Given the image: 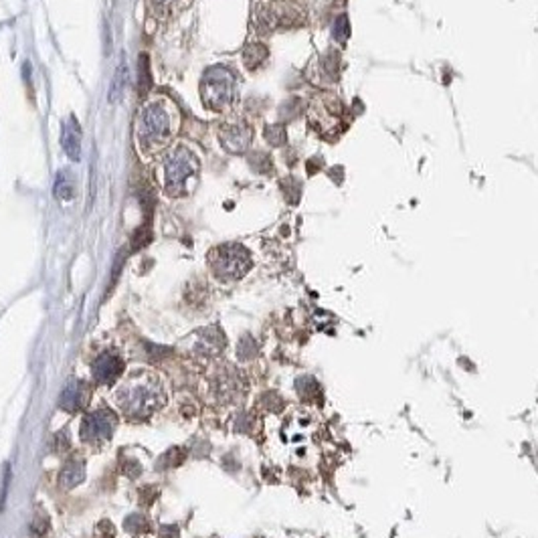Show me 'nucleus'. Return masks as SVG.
Returning a JSON list of instances; mask_svg holds the SVG:
<instances>
[{"label":"nucleus","mask_w":538,"mask_h":538,"mask_svg":"<svg viewBox=\"0 0 538 538\" xmlns=\"http://www.w3.org/2000/svg\"><path fill=\"white\" fill-rule=\"evenodd\" d=\"M179 114L165 100H152L138 114L136 138L146 152L162 148L179 130Z\"/></svg>","instance_id":"f257e3e1"},{"label":"nucleus","mask_w":538,"mask_h":538,"mask_svg":"<svg viewBox=\"0 0 538 538\" xmlns=\"http://www.w3.org/2000/svg\"><path fill=\"white\" fill-rule=\"evenodd\" d=\"M165 193L182 196L189 191V180L198 174V160L186 146H177L165 158Z\"/></svg>","instance_id":"f03ea898"},{"label":"nucleus","mask_w":538,"mask_h":538,"mask_svg":"<svg viewBox=\"0 0 538 538\" xmlns=\"http://www.w3.org/2000/svg\"><path fill=\"white\" fill-rule=\"evenodd\" d=\"M120 403L124 407V411H126V415L146 417L165 403L162 385L152 376H144V378L136 381L130 387L121 390Z\"/></svg>","instance_id":"7ed1b4c3"},{"label":"nucleus","mask_w":538,"mask_h":538,"mask_svg":"<svg viewBox=\"0 0 538 538\" xmlns=\"http://www.w3.org/2000/svg\"><path fill=\"white\" fill-rule=\"evenodd\" d=\"M201 95L207 107L223 112L235 97V77L225 67H210L201 81Z\"/></svg>","instance_id":"20e7f679"},{"label":"nucleus","mask_w":538,"mask_h":538,"mask_svg":"<svg viewBox=\"0 0 538 538\" xmlns=\"http://www.w3.org/2000/svg\"><path fill=\"white\" fill-rule=\"evenodd\" d=\"M210 268L215 271L217 277L221 280H239L247 273V269L251 268V259L249 253L241 247V245H221L209 255Z\"/></svg>","instance_id":"39448f33"},{"label":"nucleus","mask_w":538,"mask_h":538,"mask_svg":"<svg viewBox=\"0 0 538 538\" xmlns=\"http://www.w3.org/2000/svg\"><path fill=\"white\" fill-rule=\"evenodd\" d=\"M116 427V417L109 413V411H95L85 417L83 421V427H81V437L90 443H95V441H105L112 431Z\"/></svg>","instance_id":"423d86ee"},{"label":"nucleus","mask_w":538,"mask_h":538,"mask_svg":"<svg viewBox=\"0 0 538 538\" xmlns=\"http://www.w3.org/2000/svg\"><path fill=\"white\" fill-rule=\"evenodd\" d=\"M93 378L97 383H104V385H109L114 383L121 373H124V362L118 354H112V352H105L100 359L93 362Z\"/></svg>","instance_id":"0eeeda50"},{"label":"nucleus","mask_w":538,"mask_h":538,"mask_svg":"<svg viewBox=\"0 0 538 538\" xmlns=\"http://www.w3.org/2000/svg\"><path fill=\"white\" fill-rule=\"evenodd\" d=\"M221 140H223V146L229 152H245L249 142H251V130L243 124H237V126H223L221 130Z\"/></svg>","instance_id":"6e6552de"},{"label":"nucleus","mask_w":538,"mask_h":538,"mask_svg":"<svg viewBox=\"0 0 538 538\" xmlns=\"http://www.w3.org/2000/svg\"><path fill=\"white\" fill-rule=\"evenodd\" d=\"M61 146L65 150V154L69 156V160L77 162L81 156V128L75 118L63 124V132H61Z\"/></svg>","instance_id":"1a4fd4ad"},{"label":"nucleus","mask_w":538,"mask_h":538,"mask_svg":"<svg viewBox=\"0 0 538 538\" xmlns=\"http://www.w3.org/2000/svg\"><path fill=\"white\" fill-rule=\"evenodd\" d=\"M88 399H90V393H88L83 383H79V385H75V387H71V389H67L63 393V397H61V407L67 409V411H77L79 407H83V405L88 403Z\"/></svg>","instance_id":"9d476101"},{"label":"nucleus","mask_w":538,"mask_h":538,"mask_svg":"<svg viewBox=\"0 0 538 538\" xmlns=\"http://www.w3.org/2000/svg\"><path fill=\"white\" fill-rule=\"evenodd\" d=\"M55 196L59 198V201H71L75 196V184L73 179H71V174L67 172V170H61L59 174H57V180H55Z\"/></svg>","instance_id":"9b49d317"},{"label":"nucleus","mask_w":538,"mask_h":538,"mask_svg":"<svg viewBox=\"0 0 538 538\" xmlns=\"http://www.w3.org/2000/svg\"><path fill=\"white\" fill-rule=\"evenodd\" d=\"M128 79H130V71H128V67L121 63L120 67H118V71H116V75H114L112 88H109V102H118V100H121L124 91L128 88Z\"/></svg>","instance_id":"f8f14e48"},{"label":"nucleus","mask_w":538,"mask_h":538,"mask_svg":"<svg viewBox=\"0 0 538 538\" xmlns=\"http://www.w3.org/2000/svg\"><path fill=\"white\" fill-rule=\"evenodd\" d=\"M265 57H268V51L261 45H249L245 49V53H243V59H245V63H247L249 67L259 65Z\"/></svg>","instance_id":"ddd939ff"},{"label":"nucleus","mask_w":538,"mask_h":538,"mask_svg":"<svg viewBox=\"0 0 538 538\" xmlns=\"http://www.w3.org/2000/svg\"><path fill=\"white\" fill-rule=\"evenodd\" d=\"M150 85H152V79H150L148 57H146V55H140V93L146 95Z\"/></svg>","instance_id":"4468645a"},{"label":"nucleus","mask_w":538,"mask_h":538,"mask_svg":"<svg viewBox=\"0 0 538 538\" xmlns=\"http://www.w3.org/2000/svg\"><path fill=\"white\" fill-rule=\"evenodd\" d=\"M177 2H179V0H152V6H154V11H156L158 15H160V13L166 15V13H170V11L177 6Z\"/></svg>","instance_id":"2eb2a0df"},{"label":"nucleus","mask_w":538,"mask_h":538,"mask_svg":"<svg viewBox=\"0 0 538 538\" xmlns=\"http://www.w3.org/2000/svg\"><path fill=\"white\" fill-rule=\"evenodd\" d=\"M268 138L271 140V142L280 144V142H284V132H282L280 128H275V130H268Z\"/></svg>","instance_id":"dca6fc26"}]
</instances>
